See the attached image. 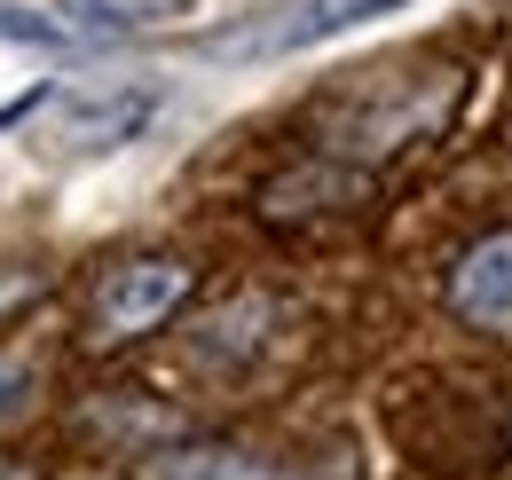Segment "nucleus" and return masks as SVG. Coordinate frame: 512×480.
<instances>
[{
	"instance_id": "nucleus-3",
	"label": "nucleus",
	"mask_w": 512,
	"mask_h": 480,
	"mask_svg": "<svg viewBox=\"0 0 512 480\" xmlns=\"http://www.w3.org/2000/svg\"><path fill=\"white\" fill-rule=\"evenodd\" d=\"M449 315H465L481 331H505L512 323V229H489L481 244L457 252V268H449Z\"/></svg>"
},
{
	"instance_id": "nucleus-8",
	"label": "nucleus",
	"mask_w": 512,
	"mask_h": 480,
	"mask_svg": "<svg viewBox=\"0 0 512 480\" xmlns=\"http://www.w3.org/2000/svg\"><path fill=\"white\" fill-rule=\"evenodd\" d=\"M0 480H32V473H24V465H0Z\"/></svg>"
},
{
	"instance_id": "nucleus-6",
	"label": "nucleus",
	"mask_w": 512,
	"mask_h": 480,
	"mask_svg": "<svg viewBox=\"0 0 512 480\" xmlns=\"http://www.w3.org/2000/svg\"><path fill=\"white\" fill-rule=\"evenodd\" d=\"M32 394H40V370H32V355H0V425L24 418V410H32Z\"/></svg>"
},
{
	"instance_id": "nucleus-4",
	"label": "nucleus",
	"mask_w": 512,
	"mask_h": 480,
	"mask_svg": "<svg viewBox=\"0 0 512 480\" xmlns=\"http://www.w3.org/2000/svg\"><path fill=\"white\" fill-rule=\"evenodd\" d=\"M142 480H284L276 465H260L253 449H229V441H182V449H158Z\"/></svg>"
},
{
	"instance_id": "nucleus-2",
	"label": "nucleus",
	"mask_w": 512,
	"mask_h": 480,
	"mask_svg": "<svg viewBox=\"0 0 512 480\" xmlns=\"http://www.w3.org/2000/svg\"><path fill=\"white\" fill-rule=\"evenodd\" d=\"M394 8H410V0H284V8L245 16V24L205 32L197 56H213V63H276V56H300V48H323V40H339V32L371 24V16H394Z\"/></svg>"
},
{
	"instance_id": "nucleus-5",
	"label": "nucleus",
	"mask_w": 512,
	"mask_h": 480,
	"mask_svg": "<svg viewBox=\"0 0 512 480\" xmlns=\"http://www.w3.org/2000/svg\"><path fill=\"white\" fill-rule=\"evenodd\" d=\"M0 40H8V48H95V40L71 24L64 0H56V8H8V0H0Z\"/></svg>"
},
{
	"instance_id": "nucleus-1",
	"label": "nucleus",
	"mask_w": 512,
	"mask_h": 480,
	"mask_svg": "<svg viewBox=\"0 0 512 480\" xmlns=\"http://www.w3.org/2000/svg\"><path fill=\"white\" fill-rule=\"evenodd\" d=\"M190 292H197V268L174 252H134L119 268H103L95 307H87V347H134V339L166 331Z\"/></svg>"
},
{
	"instance_id": "nucleus-7",
	"label": "nucleus",
	"mask_w": 512,
	"mask_h": 480,
	"mask_svg": "<svg viewBox=\"0 0 512 480\" xmlns=\"http://www.w3.org/2000/svg\"><path fill=\"white\" fill-rule=\"evenodd\" d=\"M24 300H32V276L24 268H0V315H16Z\"/></svg>"
}]
</instances>
